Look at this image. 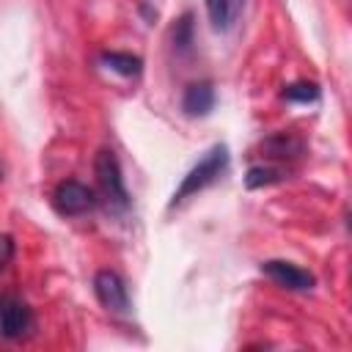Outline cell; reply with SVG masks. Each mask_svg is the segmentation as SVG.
<instances>
[{"label":"cell","mask_w":352,"mask_h":352,"mask_svg":"<svg viewBox=\"0 0 352 352\" xmlns=\"http://www.w3.org/2000/svg\"><path fill=\"white\" fill-rule=\"evenodd\" d=\"M226 168H228V148H226L223 143H217V146H212V148L198 160V165H192L190 173L182 179L179 190H176L173 198H170V206H179V204L187 201L190 195H198L201 190H206Z\"/></svg>","instance_id":"1"},{"label":"cell","mask_w":352,"mask_h":352,"mask_svg":"<svg viewBox=\"0 0 352 352\" xmlns=\"http://www.w3.org/2000/svg\"><path fill=\"white\" fill-rule=\"evenodd\" d=\"M94 173H96V184L102 198L107 201V206L124 212L129 206V192L124 187V176H121V165L116 160V154L110 148H102L94 160Z\"/></svg>","instance_id":"2"},{"label":"cell","mask_w":352,"mask_h":352,"mask_svg":"<svg viewBox=\"0 0 352 352\" xmlns=\"http://www.w3.org/2000/svg\"><path fill=\"white\" fill-rule=\"evenodd\" d=\"M52 204H55V209L60 214L77 217V214H85V212H91L96 206V192L88 184L77 182V179H66V182H60L55 187Z\"/></svg>","instance_id":"3"},{"label":"cell","mask_w":352,"mask_h":352,"mask_svg":"<svg viewBox=\"0 0 352 352\" xmlns=\"http://www.w3.org/2000/svg\"><path fill=\"white\" fill-rule=\"evenodd\" d=\"M33 333V314L19 297H0V336L3 338H25Z\"/></svg>","instance_id":"4"},{"label":"cell","mask_w":352,"mask_h":352,"mask_svg":"<svg viewBox=\"0 0 352 352\" xmlns=\"http://www.w3.org/2000/svg\"><path fill=\"white\" fill-rule=\"evenodd\" d=\"M94 294L96 300L110 311V314H126L129 311V292L126 283L118 272L113 270H99L94 275Z\"/></svg>","instance_id":"5"},{"label":"cell","mask_w":352,"mask_h":352,"mask_svg":"<svg viewBox=\"0 0 352 352\" xmlns=\"http://www.w3.org/2000/svg\"><path fill=\"white\" fill-rule=\"evenodd\" d=\"M261 272H264L275 286L289 289V292H308V289H314V283H316V278H314L308 270H302V267H297V264H292V261H280V258L264 261V264H261Z\"/></svg>","instance_id":"6"},{"label":"cell","mask_w":352,"mask_h":352,"mask_svg":"<svg viewBox=\"0 0 352 352\" xmlns=\"http://www.w3.org/2000/svg\"><path fill=\"white\" fill-rule=\"evenodd\" d=\"M214 88H212V82H206V80H201V82H190L187 88H184V96H182V110L187 113V116H209L212 113V107H214Z\"/></svg>","instance_id":"7"},{"label":"cell","mask_w":352,"mask_h":352,"mask_svg":"<svg viewBox=\"0 0 352 352\" xmlns=\"http://www.w3.org/2000/svg\"><path fill=\"white\" fill-rule=\"evenodd\" d=\"M204 6H206V14H209V22L214 25V30H228L239 19L245 0H204Z\"/></svg>","instance_id":"8"},{"label":"cell","mask_w":352,"mask_h":352,"mask_svg":"<svg viewBox=\"0 0 352 352\" xmlns=\"http://www.w3.org/2000/svg\"><path fill=\"white\" fill-rule=\"evenodd\" d=\"M264 151H270V157H280V160L297 157L302 151V140L294 138L292 132H275L272 138L264 140Z\"/></svg>","instance_id":"9"},{"label":"cell","mask_w":352,"mask_h":352,"mask_svg":"<svg viewBox=\"0 0 352 352\" xmlns=\"http://www.w3.org/2000/svg\"><path fill=\"white\" fill-rule=\"evenodd\" d=\"M102 63L110 72H118L124 77H138L143 72V60L138 55H129V52H104L102 55Z\"/></svg>","instance_id":"10"},{"label":"cell","mask_w":352,"mask_h":352,"mask_svg":"<svg viewBox=\"0 0 352 352\" xmlns=\"http://www.w3.org/2000/svg\"><path fill=\"white\" fill-rule=\"evenodd\" d=\"M280 179H283V170H280V168H275V165H253V168L248 170V176H245V184H248L250 190H256V187L275 184V182H280Z\"/></svg>","instance_id":"11"},{"label":"cell","mask_w":352,"mask_h":352,"mask_svg":"<svg viewBox=\"0 0 352 352\" xmlns=\"http://www.w3.org/2000/svg\"><path fill=\"white\" fill-rule=\"evenodd\" d=\"M283 99L286 102H316L319 99V85L316 82H308V80H300V82H292L283 88Z\"/></svg>","instance_id":"12"},{"label":"cell","mask_w":352,"mask_h":352,"mask_svg":"<svg viewBox=\"0 0 352 352\" xmlns=\"http://www.w3.org/2000/svg\"><path fill=\"white\" fill-rule=\"evenodd\" d=\"M11 258H14V239L8 234H0V270H6Z\"/></svg>","instance_id":"13"},{"label":"cell","mask_w":352,"mask_h":352,"mask_svg":"<svg viewBox=\"0 0 352 352\" xmlns=\"http://www.w3.org/2000/svg\"><path fill=\"white\" fill-rule=\"evenodd\" d=\"M0 179H3V170H0Z\"/></svg>","instance_id":"14"}]
</instances>
